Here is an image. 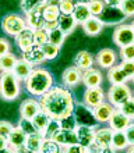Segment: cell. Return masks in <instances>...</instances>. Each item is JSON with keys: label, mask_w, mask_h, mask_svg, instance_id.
Wrapping results in <instances>:
<instances>
[{"label": "cell", "mask_w": 134, "mask_h": 153, "mask_svg": "<svg viewBox=\"0 0 134 153\" xmlns=\"http://www.w3.org/2000/svg\"><path fill=\"white\" fill-rule=\"evenodd\" d=\"M17 59L16 54H13L11 52L7 53V54H4V56L0 57V71L1 73H11L13 68H14V65L17 63Z\"/></svg>", "instance_id": "31"}, {"label": "cell", "mask_w": 134, "mask_h": 153, "mask_svg": "<svg viewBox=\"0 0 134 153\" xmlns=\"http://www.w3.org/2000/svg\"><path fill=\"white\" fill-rule=\"evenodd\" d=\"M87 4H88V8L91 11V16L94 17H99L105 8V3L102 0H89Z\"/></svg>", "instance_id": "40"}, {"label": "cell", "mask_w": 134, "mask_h": 153, "mask_svg": "<svg viewBox=\"0 0 134 153\" xmlns=\"http://www.w3.org/2000/svg\"><path fill=\"white\" fill-rule=\"evenodd\" d=\"M116 60H118V54H116V52H115L113 49H110V48L101 49L98 52L97 57H95L97 64L101 68H106V70H109L110 67L116 65Z\"/></svg>", "instance_id": "11"}, {"label": "cell", "mask_w": 134, "mask_h": 153, "mask_svg": "<svg viewBox=\"0 0 134 153\" xmlns=\"http://www.w3.org/2000/svg\"><path fill=\"white\" fill-rule=\"evenodd\" d=\"M28 153H29V152H28ZM38 153H41V152H38Z\"/></svg>", "instance_id": "61"}, {"label": "cell", "mask_w": 134, "mask_h": 153, "mask_svg": "<svg viewBox=\"0 0 134 153\" xmlns=\"http://www.w3.org/2000/svg\"><path fill=\"white\" fill-rule=\"evenodd\" d=\"M52 139L55 142H57L59 145L61 146H69V145H77L78 139L77 135H76V131L74 129H64L60 128L55 135L52 137Z\"/></svg>", "instance_id": "19"}, {"label": "cell", "mask_w": 134, "mask_h": 153, "mask_svg": "<svg viewBox=\"0 0 134 153\" xmlns=\"http://www.w3.org/2000/svg\"><path fill=\"white\" fill-rule=\"evenodd\" d=\"M17 127H20V128L22 129L25 134H27V137H28V135H34V134H39L38 128L34 125L32 120H28V118H24V117H21V118H20V121H18Z\"/></svg>", "instance_id": "33"}, {"label": "cell", "mask_w": 134, "mask_h": 153, "mask_svg": "<svg viewBox=\"0 0 134 153\" xmlns=\"http://www.w3.org/2000/svg\"><path fill=\"white\" fill-rule=\"evenodd\" d=\"M10 53V42L6 38H0V57Z\"/></svg>", "instance_id": "51"}, {"label": "cell", "mask_w": 134, "mask_h": 153, "mask_svg": "<svg viewBox=\"0 0 134 153\" xmlns=\"http://www.w3.org/2000/svg\"><path fill=\"white\" fill-rule=\"evenodd\" d=\"M34 42L37 46H45L46 43H49V33L45 28L35 29L34 31Z\"/></svg>", "instance_id": "36"}, {"label": "cell", "mask_w": 134, "mask_h": 153, "mask_svg": "<svg viewBox=\"0 0 134 153\" xmlns=\"http://www.w3.org/2000/svg\"><path fill=\"white\" fill-rule=\"evenodd\" d=\"M76 135L78 139V145L89 148L94 145V139H95V127H89V125L77 124L76 127Z\"/></svg>", "instance_id": "8"}, {"label": "cell", "mask_w": 134, "mask_h": 153, "mask_svg": "<svg viewBox=\"0 0 134 153\" xmlns=\"http://www.w3.org/2000/svg\"><path fill=\"white\" fill-rule=\"evenodd\" d=\"M32 70H34V67L31 64H28L24 59H18L11 73L14 74L20 81H25L29 76V74H31Z\"/></svg>", "instance_id": "28"}, {"label": "cell", "mask_w": 134, "mask_h": 153, "mask_svg": "<svg viewBox=\"0 0 134 153\" xmlns=\"http://www.w3.org/2000/svg\"><path fill=\"white\" fill-rule=\"evenodd\" d=\"M133 97V91L127 84H120V85H110L109 91L106 93V99L112 106H115L116 109L120 107L123 103H126L127 100H130Z\"/></svg>", "instance_id": "4"}, {"label": "cell", "mask_w": 134, "mask_h": 153, "mask_svg": "<svg viewBox=\"0 0 134 153\" xmlns=\"http://www.w3.org/2000/svg\"><path fill=\"white\" fill-rule=\"evenodd\" d=\"M123 114H126L129 118L134 120V97H131L130 100H127L126 103H123L120 107H118Z\"/></svg>", "instance_id": "42"}, {"label": "cell", "mask_w": 134, "mask_h": 153, "mask_svg": "<svg viewBox=\"0 0 134 153\" xmlns=\"http://www.w3.org/2000/svg\"><path fill=\"white\" fill-rule=\"evenodd\" d=\"M45 3L39 7H37L35 10H32L31 13H28L25 16V21H27V27L31 29H41V28H45Z\"/></svg>", "instance_id": "9"}, {"label": "cell", "mask_w": 134, "mask_h": 153, "mask_svg": "<svg viewBox=\"0 0 134 153\" xmlns=\"http://www.w3.org/2000/svg\"><path fill=\"white\" fill-rule=\"evenodd\" d=\"M45 138L42 137V134H34V135H28L27 137V141H25L24 149L29 153H38L41 152L42 143H43Z\"/></svg>", "instance_id": "29"}, {"label": "cell", "mask_w": 134, "mask_h": 153, "mask_svg": "<svg viewBox=\"0 0 134 153\" xmlns=\"http://www.w3.org/2000/svg\"><path fill=\"white\" fill-rule=\"evenodd\" d=\"M42 50H43V54L46 60H53V59H56L59 56L60 48L53 43H46L45 46H42Z\"/></svg>", "instance_id": "39"}, {"label": "cell", "mask_w": 134, "mask_h": 153, "mask_svg": "<svg viewBox=\"0 0 134 153\" xmlns=\"http://www.w3.org/2000/svg\"><path fill=\"white\" fill-rule=\"evenodd\" d=\"M129 146L130 145H129V141H127L124 131H113L110 148H112L115 152H118V150H126Z\"/></svg>", "instance_id": "30"}, {"label": "cell", "mask_w": 134, "mask_h": 153, "mask_svg": "<svg viewBox=\"0 0 134 153\" xmlns=\"http://www.w3.org/2000/svg\"><path fill=\"white\" fill-rule=\"evenodd\" d=\"M115 106H112L109 102H102L101 105H98L97 107H94L92 110V114H94V118L97 121L98 124H105L109 121V118L112 117L115 111Z\"/></svg>", "instance_id": "15"}, {"label": "cell", "mask_w": 134, "mask_h": 153, "mask_svg": "<svg viewBox=\"0 0 134 153\" xmlns=\"http://www.w3.org/2000/svg\"><path fill=\"white\" fill-rule=\"evenodd\" d=\"M0 153H17V150L11 149V148L8 146V148H6V149H1V150H0Z\"/></svg>", "instance_id": "55"}, {"label": "cell", "mask_w": 134, "mask_h": 153, "mask_svg": "<svg viewBox=\"0 0 134 153\" xmlns=\"http://www.w3.org/2000/svg\"><path fill=\"white\" fill-rule=\"evenodd\" d=\"M126 153H134V145H130L126 149Z\"/></svg>", "instance_id": "56"}, {"label": "cell", "mask_w": 134, "mask_h": 153, "mask_svg": "<svg viewBox=\"0 0 134 153\" xmlns=\"http://www.w3.org/2000/svg\"><path fill=\"white\" fill-rule=\"evenodd\" d=\"M14 125L10 124L8 121H0V137L3 138H8L10 132L13 131Z\"/></svg>", "instance_id": "49"}, {"label": "cell", "mask_w": 134, "mask_h": 153, "mask_svg": "<svg viewBox=\"0 0 134 153\" xmlns=\"http://www.w3.org/2000/svg\"><path fill=\"white\" fill-rule=\"evenodd\" d=\"M25 89L32 96L41 97L53 86V75L46 68L35 67L31 71L29 76L24 81Z\"/></svg>", "instance_id": "2"}, {"label": "cell", "mask_w": 134, "mask_h": 153, "mask_svg": "<svg viewBox=\"0 0 134 153\" xmlns=\"http://www.w3.org/2000/svg\"><path fill=\"white\" fill-rule=\"evenodd\" d=\"M6 148H8V141H7V138L0 137V150H1V149H6Z\"/></svg>", "instance_id": "54"}, {"label": "cell", "mask_w": 134, "mask_h": 153, "mask_svg": "<svg viewBox=\"0 0 134 153\" xmlns=\"http://www.w3.org/2000/svg\"><path fill=\"white\" fill-rule=\"evenodd\" d=\"M74 117L77 124H82V125H89V127H95L98 124L95 118H94L92 110L87 107L84 103H74Z\"/></svg>", "instance_id": "7"}, {"label": "cell", "mask_w": 134, "mask_h": 153, "mask_svg": "<svg viewBox=\"0 0 134 153\" xmlns=\"http://www.w3.org/2000/svg\"><path fill=\"white\" fill-rule=\"evenodd\" d=\"M94 61H95V59L92 57L91 53L87 52V50H81V52H78L77 54L74 56L73 65H76V67L80 68L81 71H87V70L92 68Z\"/></svg>", "instance_id": "22"}, {"label": "cell", "mask_w": 134, "mask_h": 153, "mask_svg": "<svg viewBox=\"0 0 134 153\" xmlns=\"http://www.w3.org/2000/svg\"><path fill=\"white\" fill-rule=\"evenodd\" d=\"M112 135L113 129L110 127H103V128H95V139L94 145L102 149H110L112 145Z\"/></svg>", "instance_id": "16"}, {"label": "cell", "mask_w": 134, "mask_h": 153, "mask_svg": "<svg viewBox=\"0 0 134 153\" xmlns=\"http://www.w3.org/2000/svg\"><path fill=\"white\" fill-rule=\"evenodd\" d=\"M41 110L42 109H41V105H39V100L34 99V97L25 99L20 106V116L24 117V118H28V120H32Z\"/></svg>", "instance_id": "17"}, {"label": "cell", "mask_w": 134, "mask_h": 153, "mask_svg": "<svg viewBox=\"0 0 134 153\" xmlns=\"http://www.w3.org/2000/svg\"><path fill=\"white\" fill-rule=\"evenodd\" d=\"M60 121L59 120H55V118H52V121L49 123V125L46 127V129H45L43 132H42V137L45 138V139H52V137L55 135V134L60 129Z\"/></svg>", "instance_id": "38"}, {"label": "cell", "mask_w": 134, "mask_h": 153, "mask_svg": "<svg viewBox=\"0 0 134 153\" xmlns=\"http://www.w3.org/2000/svg\"><path fill=\"white\" fill-rule=\"evenodd\" d=\"M21 59H24L28 64L32 65L34 68H35L37 65H41L42 63H45V61H46L42 48H41V46H37V45H34V46H31L29 49L24 50V52H22V57H21Z\"/></svg>", "instance_id": "12"}, {"label": "cell", "mask_w": 134, "mask_h": 153, "mask_svg": "<svg viewBox=\"0 0 134 153\" xmlns=\"http://www.w3.org/2000/svg\"><path fill=\"white\" fill-rule=\"evenodd\" d=\"M76 27H77V22L74 21L71 14H60L59 16V18H57V28L60 29L66 36L73 32Z\"/></svg>", "instance_id": "23"}, {"label": "cell", "mask_w": 134, "mask_h": 153, "mask_svg": "<svg viewBox=\"0 0 134 153\" xmlns=\"http://www.w3.org/2000/svg\"><path fill=\"white\" fill-rule=\"evenodd\" d=\"M124 134H126V138L129 141V145H134V121H131L130 125L124 129Z\"/></svg>", "instance_id": "50"}, {"label": "cell", "mask_w": 134, "mask_h": 153, "mask_svg": "<svg viewBox=\"0 0 134 153\" xmlns=\"http://www.w3.org/2000/svg\"><path fill=\"white\" fill-rule=\"evenodd\" d=\"M130 25H131V28H133V31H134V21H133V22H131Z\"/></svg>", "instance_id": "59"}, {"label": "cell", "mask_w": 134, "mask_h": 153, "mask_svg": "<svg viewBox=\"0 0 134 153\" xmlns=\"http://www.w3.org/2000/svg\"><path fill=\"white\" fill-rule=\"evenodd\" d=\"M113 43L119 48L134 43V31L130 24H120L113 31Z\"/></svg>", "instance_id": "6"}, {"label": "cell", "mask_w": 134, "mask_h": 153, "mask_svg": "<svg viewBox=\"0 0 134 153\" xmlns=\"http://www.w3.org/2000/svg\"><path fill=\"white\" fill-rule=\"evenodd\" d=\"M105 6H109V7H119V4L122 0H102Z\"/></svg>", "instance_id": "52"}, {"label": "cell", "mask_w": 134, "mask_h": 153, "mask_svg": "<svg viewBox=\"0 0 134 153\" xmlns=\"http://www.w3.org/2000/svg\"><path fill=\"white\" fill-rule=\"evenodd\" d=\"M60 0H45V6L48 7H59Z\"/></svg>", "instance_id": "53"}, {"label": "cell", "mask_w": 134, "mask_h": 153, "mask_svg": "<svg viewBox=\"0 0 134 153\" xmlns=\"http://www.w3.org/2000/svg\"><path fill=\"white\" fill-rule=\"evenodd\" d=\"M74 6H76L74 0H60V3H59L60 14H73Z\"/></svg>", "instance_id": "46"}, {"label": "cell", "mask_w": 134, "mask_h": 153, "mask_svg": "<svg viewBox=\"0 0 134 153\" xmlns=\"http://www.w3.org/2000/svg\"><path fill=\"white\" fill-rule=\"evenodd\" d=\"M131 81H133V82H134V78H133V79H131Z\"/></svg>", "instance_id": "60"}, {"label": "cell", "mask_w": 134, "mask_h": 153, "mask_svg": "<svg viewBox=\"0 0 134 153\" xmlns=\"http://www.w3.org/2000/svg\"><path fill=\"white\" fill-rule=\"evenodd\" d=\"M45 21L48 22V21H57L59 16H60V10L59 7H48V6H45Z\"/></svg>", "instance_id": "45"}, {"label": "cell", "mask_w": 134, "mask_h": 153, "mask_svg": "<svg viewBox=\"0 0 134 153\" xmlns=\"http://www.w3.org/2000/svg\"><path fill=\"white\" fill-rule=\"evenodd\" d=\"M49 33V43H53L61 48V45L64 43V39H66V35L61 32L59 28H53L50 31H48Z\"/></svg>", "instance_id": "35"}, {"label": "cell", "mask_w": 134, "mask_h": 153, "mask_svg": "<svg viewBox=\"0 0 134 153\" xmlns=\"http://www.w3.org/2000/svg\"><path fill=\"white\" fill-rule=\"evenodd\" d=\"M61 81L66 88H74L82 82V71L76 65L67 67L61 74Z\"/></svg>", "instance_id": "10"}, {"label": "cell", "mask_w": 134, "mask_h": 153, "mask_svg": "<svg viewBox=\"0 0 134 153\" xmlns=\"http://www.w3.org/2000/svg\"><path fill=\"white\" fill-rule=\"evenodd\" d=\"M120 68L124 71V74L127 75L129 79H133L134 78V60H122L120 63Z\"/></svg>", "instance_id": "44"}, {"label": "cell", "mask_w": 134, "mask_h": 153, "mask_svg": "<svg viewBox=\"0 0 134 153\" xmlns=\"http://www.w3.org/2000/svg\"><path fill=\"white\" fill-rule=\"evenodd\" d=\"M81 27L88 36H97V35L101 33L102 29H103V24H102V21L99 20V17H94V16L91 17L88 21H85Z\"/></svg>", "instance_id": "27"}, {"label": "cell", "mask_w": 134, "mask_h": 153, "mask_svg": "<svg viewBox=\"0 0 134 153\" xmlns=\"http://www.w3.org/2000/svg\"><path fill=\"white\" fill-rule=\"evenodd\" d=\"M61 153H89L88 148L81 145H69V146H63Z\"/></svg>", "instance_id": "48"}, {"label": "cell", "mask_w": 134, "mask_h": 153, "mask_svg": "<svg viewBox=\"0 0 134 153\" xmlns=\"http://www.w3.org/2000/svg\"><path fill=\"white\" fill-rule=\"evenodd\" d=\"M106 76H108V81H109L112 85L127 84V82L130 81L127 78L126 74H124V71L120 68V65H113V67H110V68L108 70Z\"/></svg>", "instance_id": "26"}, {"label": "cell", "mask_w": 134, "mask_h": 153, "mask_svg": "<svg viewBox=\"0 0 134 153\" xmlns=\"http://www.w3.org/2000/svg\"><path fill=\"white\" fill-rule=\"evenodd\" d=\"M59 121H60V127L64 129H76V127H77V121H76L74 114H71L69 117H64V118H61Z\"/></svg>", "instance_id": "47"}, {"label": "cell", "mask_w": 134, "mask_h": 153, "mask_svg": "<svg viewBox=\"0 0 134 153\" xmlns=\"http://www.w3.org/2000/svg\"><path fill=\"white\" fill-rule=\"evenodd\" d=\"M102 102H105V93H103L101 86L85 89V92H84V105L87 107L94 109L98 105H101Z\"/></svg>", "instance_id": "14"}, {"label": "cell", "mask_w": 134, "mask_h": 153, "mask_svg": "<svg viewBox=\"0 0 134 153\" xmlns=\"http://www.w3.org/2000/svg\"><path fill=\"white\" fill-rule=\"evenodd\" d=\"M127 17L122 13V10L119 7H109V6H105L102 14L99 16V20L102 21V24H119L124 21Z\"/></svg>", "instance_id": "13"}, {"label": "cell", "mask_w": 134, "mask_h": 153, "mask_svg": "<svg viewBox=\"0 0 134 153\" xmlns=\"http://www.w3.org/2000/svg\"><path fill=\"white\" fill-rule=\"evenodd\" d=\"M133 121H134V120H133Z\"/></svg>", "instance_id": "62"}, {"label": "cell", "mask_w": 134, "mask_h": 153, "mask_svg": "<svg viewBox=\"0 0 134 153\" xmlns=\"http://www.w3.org/2000/svg\"><path fill=\"white\" fill-rule=\"evenodd\" d=\"M52 121V117L49 116L48 113H45L43 110H41L39 113L37 114V116L32 118V123H34V125L38 128V131L39 132H43L45 129H46V127L49 125V123Z\"/></svg>", "instance_id": "32"}, {"label": "cell", "mask_w": 134, "mask_h": 153, "mask_svg": "<svg viewBox=\"0 0 134 153\" xmlns=\"http://www.w3.org/2000/svg\"><path fill=\"white\" fill-rule=\"evenodd\" d=\"M119 56H120L122 60H134V43L120 48Z\"/></svg>", "instance_id": "43"}, {"label": "cell", "mask_w": 134, "mask_h": 153, "mask_svg": "<svg viewBox=\"0 0 134 153\" xmlns=\"http://www.w3.org/2000/svg\"><path fill=\"white\" fill-rule=\"evenodd\" d=\"M71 16H73L74 21L77 22V25H82L85 21H88L89 18L92 17L87 3H76V6H74V11H73Z\"/></svg>", "instance_id": "24"}, {"label": "cell", "mask_w": 134, "mask_h": 153, "mask_svg": "<svg viewBox=\"0 0 134 153\" xmlns=\"http://www.w3.org/2000/svg\"><path fill=\"white\" fill-rule=\"evenodd\" d=\"M1 28L10 36H18L25 28H27V21L25 17H21L18 14H7L1 20Z\"/></svg>", "instance_id": "5"}, {"label": "cell", "mask_w": 134, "mask_h": 153, "mask_svg": "<svg viewBox=\"0 0 134 153\" xmlns=\"http://www.w3.org/2000/svg\"><path fill=\"white\" fill-rule=\"evenodd\" d=\"M43 3H45V0H21L20 6H21L22 13L27 16L28 13H31L32 10H35L37 7H39V6H42Z\"/></svg>", "instance_id": "37"}, {"label": "cell", "mask_w": 134, "mask_h": 153, "mask_svg": "<svg viewBox=\"0 0 134 153\" xmlns=\"http://www.w3.org/2000/svg\"><path fill=\"white\" fill-rule=\"evenodd\" d=\"M119 8L126 17H134V0H122Z\"/></svg>", "instance_id": "41"}, {"label": "cell", "mask_w": 134, "mask_h": 153, "mask_svg": "<svg viewBox=\"0 0 134 153\" xmlns=\"http://www.w3.org/2000/svg\"><path fill=\"white\" fill-rule=\"evenodd\" d=\"M8 141V146L14 150H21L25 145V141H27V134L20 128V127H14L13 131L10 132L7 138Z\"/></svg>", "instance_id": "21"}, {"label": "cell", "mask_w": 134, "mask_h": 153, "mask_svg": "<svg viewBox=\"0 0 134 153\" xmlns=\"http://www.w3.org/2000/svg\"><path fill=\"white\" fill-rule=\"evenodd\" d=\"M39 105L45 113L55 120H61L74 114V97L69 88L52 86L39 97Z\"/></svg>", "instance_id": "1"}, {"label": "cell", "mask_w": 134, "mask_h": 153, "mask_svg": "<svg viewBox=\"0 0 134 153\" xmlns=\"http://www.w3.org/2000/svg\"><path fill=\"white\" fill-rule=\"evenodd\" d=\"M131 121H133L131 118H129L126 114H123L119 109H115L112 117H110L109 121H108V124H109V127L113 129V131H124V129L130 125Z\"/></svg>", "instance_id": "18"}, {"label": "cell", "mask_w": 134, "mask_h": 153, "mask_svg": "<svg viewBox=\"0 0 134 153\" xmlns=\"http://www.w3.org/2000/svg\"><path fill=\"white\" fill-rule=\"evenodd\" d=\"M16 42L21 52H24V50L29 49L31 46H34L35 45V42H34V29L27 27L18 36H16Z\"/></svg>", "instance_id": "25"}, {"label": "cell", "mask_w": 134, "mask_h": 153, "mask_svg": "<svg viewBox=\"0 0 134 153\" xmlns=\"http://www.w3.org/2000/svg\"><path fill=\"white\" fill-rule=\"evenodd\" d=\"M76 3H88L89 0H74Z\"/></svg>", "instance_id": "57"}, {"label": "cell", "mask_w": 134, "mask_h": 153, "mask_svg": "<svg viewBox=\"0 0 134 153\" xmlns=\"http://www.w3.org/2000/svg\"><path fill=\"white\" fill-rule=\"evenodd\" d=\"M102 81H103V75L99 70L92 67L87 71H82V84L87 88H98L102 85Z\"/></svg>", "instance_id": "20"}, {"label": "cell", "mask_w": 134, "mask_h": 153, "mask_svg": "<svg viewBox=\"0 0 134 153\" xmlns=\"http://www.w3.org/2000/svg\"><path fill=\"white\" fill-rule=\"evenodd\" d=\"M61 150H63V146L59 145L53 139H43L41 153H61Z\"/></svg>", "instance_id": "34"}, {"label": "cell", "mask_w": 134, "mask_h": 153, "mask_svg": "<svg viewBox=\"0 0 134 153\" xmlns=\"http://www.w3.org/2000/svg\"><path fill=\"white\" fill-rule=\"evenodd\" d=\"M17 153H28V152H27V150H25L24 148H22V149H21V150H17Z\"/></svg>", "instance_id": "58"}, {"label": "cell", "mask_w": 134, "mask_h": 153, "mask_svg": "<svg viewBox=\"0 0 134 153\" xmlns=\"http://www.w3.org/2000/svg\"><path fill=\"white\" fill-rule=\"evenodd\" d=\"M21 93V81L13 73H0V96L4 100H16Z\"/></svg>", "instance_id": "3"}]
</instances>
